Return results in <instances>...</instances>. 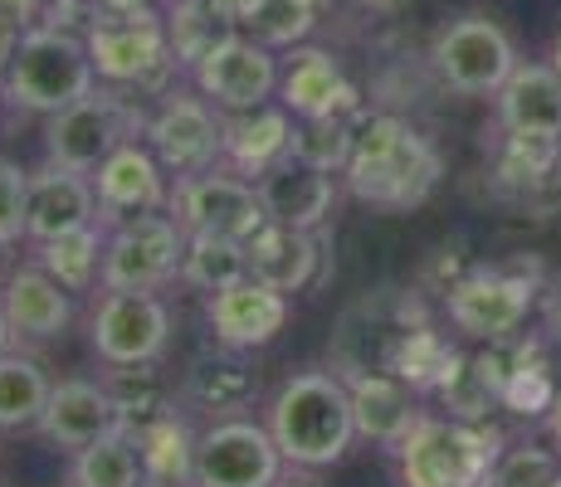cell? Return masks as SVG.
<instances>
[{"mask_svg":"<svg viewBox=\"0 0 561 487\" xmlns=\"http://www.w3.org/2000/svg\"><path fill=\"white\" fill-rule=\"evenodd\" d=\"M445 156L401 113H362L352 132V156L342 166V186L352 200L381 214H410L439 190Z\"/></svg>","mask_w":561,"mask_h":487,"instance_id":"obj_1","label":"cell"},{"mask_svg":"<svg viewBox=\"0 0 561 487\" xmlns=\"http://www.w3.org/2000/svg\"><path fill=\"white\" fill-rule=\"evenodd\" d=\"M264 425L274 434L288 468L318 473L337 468L357 443V409H352V385L337 371H294L268 395Z\"/></svg>","mask_w":561,"mask_h":487,"instance_id":"obj_2","label":"cell"},{"mask_svg":"<svg viewBox=\"0 0 561 487\" xmlns=\"http://www.w3.org/2000/svg\"><path fill=\"white\" fill-rule=\"evenodd\" d=\"M503 449L508 439L483 419L420 409V419L386 459L396 468V487H489Z\"/></svg>","mask_w":561,"mask_h":487,"instance_id":"obj_3","label":"cell"},{"mask_svg":"<svg viewBox=\"0 0 561 487\" xmlns=\"http://www.w3.org/2000/svg\"><path fill=\"white\" fill-rule=\"evenodd\" d=\"M0 89H5V107L35 117H49L59 107L79 103L83 93H93L99 69H93V54L83 45V30L49 25V20L25 25L5 73H0Z\"/></svg>","mask_w":561,"mask_h":487,"instance_id":"obj_4","label":"cell"},{"mask_svg":"<svg viewBox=\"0 0 561 487\" xmlns=\"http://www.w3.org/2000/svg\"><path fill=\"white\" fill-rule=\"evenodd\" d=\"M542 268L517 258V264H473L445 288V317L463 341L499 346L523 337L527 317L542 302Z\"/></svg>","mask_w":561,"mask_h":487,"instance_id":"obj_5","label":"cell"},{"mask_svg":"<svg viewBox=\"0 0 561 487\" xmlns=\"http://www.w3.org/2000/svg\"><path fill=\"white\" fill-rule=\"evenodd\" d=\"M83 45L93 54L99 83L113 89H161L176 69L167 15L157 5H93L83 20Z\"/></svg>","mask_w":561,"mask_h":487,"instance_id":"obj_6","label":"cell"},{"mask_svg":"<svg viewBox=\"0 0 561 487\" xmlns=\"http://www.w3.org/2000/svg\"><path fill=\"white\" fill-rule=\"evenodd\" d=\"M142 127H147L142 107L123 89H113V83H99V89L83 93L79 103L45 117V161L49 166L93 176L123 142H137Z\"/></svg>","mask_w":561,"mask_h":487,"instance_id":"obj_7","label":"cell"},{"mask_svg":"<svg viewBox=\"0 0 561 487\" xmlns=\"http://www.w3.org/2000/svg\"><path fill=\"white\" fill-rule=\"evenodd\" d=\"M430 69L459 97H493L503 79L517 69L513 35L489 15V10H463L445 20L430 39Z\"/></svg>","mask_w":561,"mask_h":487,"instance_id":"obj_8","label":"cell"},{"mask_svg":"<svg viewBox=\"0 0 561 487\" xmlns=\"http://www.w3.org/2000/svg\"><path fill=\"white\" fill-rule=\"evenodd\" d=\"M181 258H186V230L176 224V214L171 210L127 214V220L107 224L99 288L161 292L181 278Z\"/></svg>","mask_w":561,"mask_h":487,"instance_id":"obj_9","label":"cell"},{"mask_svg":"<svg viewBox=\"0 0 561 487\" xmlns=\"http://www.w3.org/2000/svg\"><path fill=\"white\" fill-rule=\"evenodd\" d=\"M176 317L157 292H117L103 288V298L89 312V346L113 371H142L157 366L171 346Z\"/></svg>","mask_w":561,"mask_h":487,"instance_id":"obj_10","label":"cell"},{"mask_svg":"<svg viewBox=\"0 0 561 487\" xmlns=\"http://www.w3.org/2000/svg\"><path fill=\"white\" fill-rule=\"evenodd\" d=\"M186 73H191V89L201 97H210L220 113H250V107H264L278 97L284 54L274 45H264L259 35L225 30Z\"/></svg>","mask_w":561,"mask_h":487,"instance_id":"obj_11","label":"cell"},{"mask_svg":"<svg viewBox=\"0 0 561 487\" xmlns=\"http://www.w3.org/2000/svg\"><path fill=\"white\" fill-rule=\"evenodd\" d=\"M167 210L176 214V224L186 234H225V240H244V244L268 224L259 186L225 166L196 171V176H176L171 181Z\"/></svg>","mask_w":561,"mask_h":487,"instance_id":"obj_12","label":"cell"},{"mask_svg":"<svg viewBox=\"0 0 561 487\" xmlns=\"http://www.w3.org/2000/svg\"><path fill=\"white\" fill-rule=\"evenodd\" d=\"M284 468L288 463L264 419L225 415L196 434L191 487H274Z\"/></svg>","mask_w":561,"mask_h":487,"instance_id":"obj_13","label":"cell"},{"mask_svg":"<svg viewBox=\"0 0 561 487\" xmlns=\"http://www.w3.org/2000/svg\"><path fill=\"white\" fill-rule=\"evenodd\" d=\"M142 142L157 151V161L171 176H196L220 166L225 151V113L201 93H161V103L147 113Z\"/></svg>","mask_w":561,"mask_h":487,"instance_id":"obj_14","label":"cell"},{"mask_svg":"<svg viewBox=\"0 0 561 487\" xmlns=\"http://www.w3.org/2000/svg\"><path fill=\"white\" fill-rule=\"evenodd\" d=\"M288 317H294L288 292L268 288L254 274L205 292V327H210L215 346H225V351H259V346L278 341Z\"/></svg>","mask_w":561,"mask_h":487,"instance_id":"obj_15","label":"cell"},{"mask_svg":"<svg viewBox=\"0 0 561 487\" xmlns=\"http://www.w3.org/2000/svg\"><path fill=\"white\" fill-rule=\"evenodd\" d=\"M278 103L298 117V123H318V117H347L362 113V97L342 59L322 45H294L284 54V73H278Z\"/></svg>","mask_w":561,"mask_h":487,"instance_id":"obj_16","label":"cell"},{"mask_svg":"<svg viewBox=\"0 0 561 487\" xmlns=\"http://www.w3.org/2000/svg\"><path fill=\"white\" fill-rule=\"evenodd\" d=\"M93 190H99V220L117 224L127 214L167 210L171 205V171L157 161V151L137 137L123 142L113 156L93 171Z\"/></svg>","mask_w":561,"mask_h":487,"instance_id":"obj_17","label":"cell"},{"mask_svg":"<svg viewBox=\"0 0 561 487\" xmlns=\"http://www.w3.org/2000/svg\"><path fill=\"white\" fill-rule=\"evenodd\" d=\"M123 425H127V415H123V405H117L113 385L73 375V381H59L49 390V405H45V415H39L35 434L45 439L49 449L73 453V449L113 434V429H123Z\"/></svg>","mask_w":561,"mask_h":487,"instance_id":"obj_18","label":"cell"},{"mask_svg":"<svg viewBox=\"0 0 561 487\" xmlns=\"http://www.w3.org/2000/svg\"><path fill=\"white\" fill-rule=\"evenodd\" d=\"M0 317H5L10 341L15 346H49L69 332L73 292L59 288L45 268L30 258V264L10 268L5 292H0Z\"/></svg>","mask_w":561,"mask_h":487,"instance_id":"obj_19","label":"cell"},{"mask_svg":"<svg viewBox=\"0 0 561 487\" xmlns=\"http://www.w3.org/2000/svg\"><path fill=\"white\" fill-rule=\"evenodd\" d=\"M259 195H264V210L274 224H288V230H328L332 210H337V171L308 166L298 156H284L274 171L254 181Z\"/></svg>","mask_w":561,"mask_h":487,"instance_id":"obj_20","label":"cell"},{"mask_svg":"<svg viewBox=\"0 0 561 487\" xmlns=\"http://www.w3.org/2000/svg\"><path fill=\"white\" fill-rule=\"evenodd\" d=\"M294 132H298V117L278 97L264 107H250V113H225L220 166L244 181H259L284 156H294Z\"/></svg>","mask_w":561,"mask_h":487,"instance_id":"obj_21","label":"cell"},{"mask_svg":"<svg viewBox=\"0 0 561 487\" xmlns=\"http://www.w3.org/2000/svg\"><path fill=\"white\" fill-rule=\"evenodd\" d=\"M99 220V190L93 176L83 171H64V166H39L30 171V205H25V240L45 244L54 234L83 230Z\"/></svg>","mask_w":561,"mask_h":487,"instance_id":"obj_22","label":"cell"},{"mask_svg":"<svg viewBox=\"0 0 561 487\" xmlns=\"http://www.w3.org/2000/svg\"><path fill=\"white\" fill-rule=\"evenodd\" d=\"M493 127L499 132L561 137V73L547 59H517V69L493 93Z\"/></svg>","mask_w":561,"mask_h":487,"instance_id":"obj_23","label":"cell"},{"mask_svg":"<svg viewBox=\"0 0 561 487\" xmlns=\"http://www.w3.org/2000/svg\"><path fill=\"white\" fill-rule=\"evenodd\" d=\"M352 385V409H357V434L371 439L381 453H391L405 439V429L420 419L415 390L391 371H357L342 375Z\"/></svg>","mask_w":561,"mask_h":487,"instance_id":"obj_24","label":"cell"},{"mask_svg":"<svg viewBox=\"0 0 561 487\" xmlns=\"http://www.w3.org/2000/svg\"><path fill=\"white\" fill-rule=\"evenodd\" d=\"M250 274L278 292H304L322 278V230H288L268 220L250 240Z\"/></svg>","mask_w":561,"mask_h":487,"instance_id":"obj_25","label":"cell"},{"mask_svg":"<svg viewBox=\"0 0 561 487\" xmlns=\"http://www.w3.org/2000/svg\"><path fill=\"white\" fill-rule=\"evenodd\" d=\"M64 487H147L142 443H137L133 425L73 449L69 468H64Z\"/></svg>","mask_w":561,"mask_h":487,"instance_id":"obj_26","label":"cell"},{"mask_svg":"<svg viewBox=\"0 0 561 487\" xmlns=\"http://www.w3.org/2000/svg\"><path fill=\"white\" fill-rule=\"evenodd\" d=\"M137 443H142V463H147V487H186L191 483V463H196V434L176 409H157L152 419L133 425Z\"/></svg>","mask_w":561,"mask_h":487,"instance_id":"obj_27","label":"cell"},{"mask_svg":"<svg viewBox=\"0 0 561 487\" xmlns=\"http://www.w3.org/2000/svg\"><path fill=\"white\" fill-rule=\"evenodd\" d=\"M49 371L30 351H0V434H25L49 405Z\"/></svg>","mask_w":561,"mask_h":487,"instance_id":"obj_28","label":"cell"},{"mask_svg":"<svg viewBox=\"0 0 561 487\" xmlns=\"http://www.w3.org/2000/svg\"><path fill=\"white\" fill-rule=\"evenodd\" d=\"M103 244H107V224L93 220V224H83V230L54 234V240L35 244V254L30 258H35V264L45 268L59 288L89 292L93 283H99V274H103Z\"/></svg>","mask_w":561,"mask_h":487,"instance_id":"obj_29","label":"cell"},{"mask_svg":"<svg viewBox=\"0 0 561 487\" xmlns=\"http://www.w3.org/2000/svg\"><path fill=\"white\" fill-rule=\"evenodd\" d=\"M250 274V244L244 240H225V234H186V258H181V278L176 283L215 292L234 278Z\"/></svg>","mask_w":561,"mask_h":487,"instance_id":"obj_30","label":"cell"},{"mask_svg":"<svg viewBox=\"0 0 561 487\" xmlns=\"http://www.w3.org/2000/svg\"><path fill=\"white\" fill-rule=\"evenodd\" d=\"M225 30L234 25H225V15L210 0H167V39L171 54H176V69H191Z\"/></svg>","mask_w":561,"mask_h":487,"instance_id":"obj_31","label":"cell"},{"mask_svg":"<svg viewBox=\"0 0 561 487\" xmlns=\"http://www.w3.org/2000/svg\"><path fill=\"white\" fill-rule=\"evenodd\" d=\"M357 117L362 113H347V117H318V123H298L294 132V156L308 161V166H322V171H342L352 156V132H357Z\"/></svg>","mask_w":561,"mask_h":487,"instance_id":"obj_32","label":"cell"},{"mask_svg":"<svg viewBox=\"0 0 561 487\" xmlns=\"http://www.w3.org/2000/svg\"><path fill=\"white\" fill-rule=\"evenodd\" d=\"M489 487H561V453L542 443H508Z\"/></svg>","mask_w":561,"mask_h":487,"instance_id":"obj_33","label":"cell"},{"mask_svg":"<svg viewBox=\"0 0 561 487\" xmlns=\"http://www.w3.org/2000/svg\"><path fill=\"white\" fill-rule=\"evenodd\" d=\"M25 205H30V171L20 161L0 156V248L25 240Z\"/></svg>","mask_w":561,"mask_h":487,"instance_id":"obj_34","label":"cell"},{"mask_svg":"<svg viewBox=\"0 0 561 487\" xmlns=\"http://www.w3.org/2000/svg\"><path fill=\"white\" fill-rule=\"evenodd\" d=\"M537 312H542V346L552 351V361L561 366V268H557L552 278H547Z\"/></svg>","mask_w":561,"mask_h":487,"instance_id":"obj_35","label":"cell"},{"mask_svg":"<svg viewBox=\"0 0 561 487\" xmlns=\"http://www.w3.org/2000/svg\"><path fill=\"white\" fill-rule=\"evenodd\" d=\"M49 0H0V15H10L15 25H35L39 15H45Z\"/></svg>","mask_w":561,"mask_h":487,"instance_id":"obj_36","label":"cell"},{"mask_svg":"<svg viewBox=\"0 0 561 487\" xmlns=\"http://www.w3.org/2000/svg\"><path fill=\"white\" fill-rule=\"evenodd\" d=\"M20 30H25V25H15L10 15H0V73H5L10 54H15V45H20Z\"/></svg>","mask_w":561,"mask_h":487,"instance_id":"obj_37","label":"cell"},{"mask_svg":"<svg viewBox=\"0 0 561 487\" xmlns=\"http://www.w3.org/2000/svg\"><path fill=\"white\" fill-rule=\"evenodd\" d=\"M542 425H547V439H552V449L561 453V390H557V395H552V405H547Z\"/></svg>","mask_w":561,"mask_h":487,"instance_id":"obj_38","label":"cell"},{"mask_svg":"<svg viewBox=\"0 0 561 487\" xmlns=\"http://www.w3.org/2000/svg\"><path fill=\"white\" fill-rule=\"evenodd\" d=\"M93 5H167V0H93Z\"/></svg>","mask_w":561,"mask_h":487,"instance_id":"obj_39","label":"cell"},{"mask_svg":"<svg viewBox=\"0 0 561 487\" xmlns=\"http://www.w3.org/2000/svg\"><path fill=\"white\" fill-rule=\"evenodd\" d=\"M274 487H312V483H308V478H294V473H288V468H284V478H278Z\"/></svg>","mask_w":561,"mask_h":487,"instance_id":"obj_40","label":"cell"},{"mask_svg":"<svg viewBox=\"0 0 561 487\" xmlns=\"http://www.w3.org/2000/svg\"><path fill=\"white\" fill-rule=\"evenodd\" d=\"M547 63H552V69H557V73H561V35H557V39H552V54H547Z\"/></svg>","mask_w":561,"mask_h":487,"instance_id":"obj_41","label":"cell"},{"mask_svg":"<svg viewBox=\"0 0 561 487\" xmlns=\"http://www.w3.org/2000/svg\"><path fill=\"white\" fill-rule=\"evenodd\" d=\"M10 346L15 341H10V327H5V317H0V351H10Z\"/></svg>","mask_w":561,"mask_h":487,"instance_id":"obj_42","label":"cell"},{"mask_svg":"<svg viewBox=\"0 0 561 487\" xmlns=\"http://www.w3.org/2000/svg\"><path fill=\"white\" fill-rule=\"evenodd\" d=\"M0 254H5V248H0ZM5 278H10V268H0V292H5Z\"/></svg>","mask_w":561,"mask_h":487,"instance_id":"obj_43","label":"cell"},{"mask_svg":"<svg viewBox=\"0 0 561 487\" xmlns=\"http://www.w3.org/2000/svg\"><path fill=\"white\" fill-rule=\"evenodd\" d=\"M0 113H5V89H0Z\"/></svg>","mask_w":561,"mask_h":487,"instance_id":"obj_44","label":"cell"}]
</instances>
